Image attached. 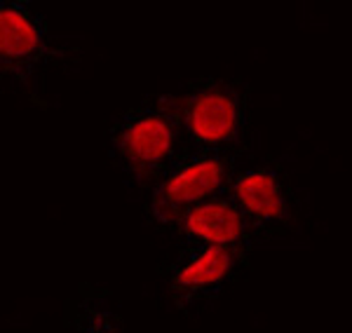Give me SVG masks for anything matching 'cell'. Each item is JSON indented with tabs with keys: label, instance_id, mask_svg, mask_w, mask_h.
Instances as JSON below:
<instances>
[{
	"label": "cell",
	"instance_id": "cell-6",
	"mask_svg": "<svg viewBox=\"0 0 352 333\" xmlns=\"http://www.w3.org/2000/svg\"><path fill=\"white\" fill-rule=\"evenodd\" d=\"M179 223L184 233L200 244L226 246L230 251H237L249 240V218L235 205V200H228V197L214 195L200 205L190 207L179 218Z\"/></svg>",
	"mask_w": 352,
	"mask_h": 333
},
{
	"label": "cell",
	"instance_id": "cell-8",
	"mask_svg": "<svg viewBox=\"0 0 352 333\" xmlns=\"http://www.w3.org/2000/svg\"><path fill=\"white\" fill-rule=\"evenodd\" d=\"M80 333H127L122 319L104 293H89L80 301Z\"/></svg>",
	"mask_w": 352,
	"mask_h": 333
},
{
	"label": "cell",
	"instance_id": "cell-1",
	"mask_svg": "<svg viewBox=\"0 0 352 333\" xmlns=\"http://www.w3.org/2000/svg\"><path fill=\"white\" fill-rule=\"evenodd\" d=\"M181 120L169 106L146 104L122 113L111 132V155L134 176H151L172 162Z\"/></svg>",
	"mask_w": 352,
	"mask_h": 333
},
{
	"label": "cell",
	"instance_id": "cell-4",
	"mask_svg": "<svg viewBox=\"0 0 352 333\" xmlns=\"http://www.w3.org/2000/svg\"><path fill=\"white\" fill-rule=\"evenodd\" d=\"M184 120L197 143L219 148L232 143L242 134L247 122V101L232 82L204 80L186 99Z\"/></svg>",
	"mask_w": 352,
	"mask_h": 333
},
{
	"label": "cell",
	"instance_id": "cell-2",
	"mask_svg": "<svg viewBox=\"0 0 352 333\" xmlns=\"http://www.w3.org/2000/svg\"><path fill=\"white\" fill-rule=\"evenodd\" d=\"M230 162L221 153L204 150L167 167L151 193V216L157 223H179L190 207L217 195L228 179Z\"/></svg>",
	"mask_w": 352,
	"mask_h": 333
},
{
	"label": "cell",
	"instance_id": "cell-5",
	"mask_svg": "<svg viewBox=\"0 0 352 333\" xmlns=\"http://www.w3.org/2000/svg\"><path fill=\"white\" fill-rule=\"evenodd\" d=\"M235 251L226 246L197 244L181 258L169 275V291L179 308H190L214 298L223 289L235 268Z\"/></svg>",
	"mask_w": 352,
	"mask_h": 333
},
{
	"label": "cell",
	"instance_id": "cell-7",
	"mask_svg": "<svg viewBox=\"0 0 352 333\" xmlns=\"http://www.w3.org/2000/svg\"><path fill=\"white\" fill-rule=\"evenodd\" d=\"M232 195L244 216L258 223H277L289 211L285 181L272 167L244 169L232 183Z\"/></svg>",
	"mask_w": 352,
	"mask_h": 333
},
{
	"label": "cell",
	"instance_id": "cell-3",
	"mask_svg": "<svg viewBox=\"0 0 352 333\" xmlns=\"http://www.w3.org/2000/svg\"><path fill=\"white\" fill-rule=\"evenodd\" d=\"M47 54V21L31 0H0V80H28Z\"/></svg>",
	"mask_w": 352,
	"mask_h": 333
}]
</instances>
